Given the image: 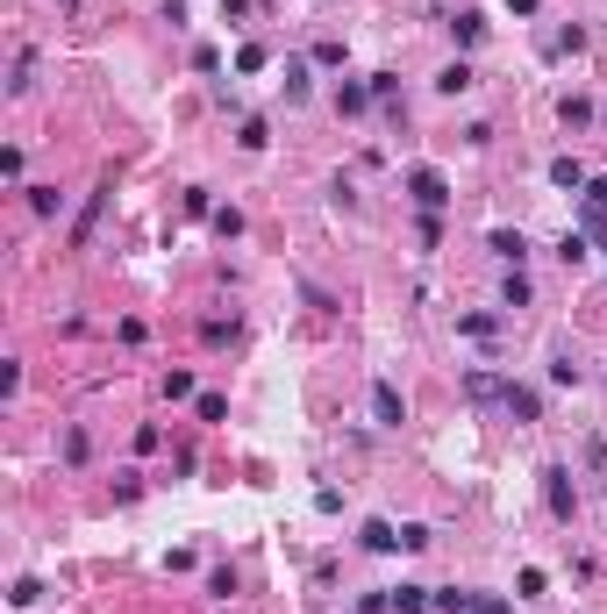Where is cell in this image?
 <instances>
[{
  "label": "cell",
  "instance_id": "cell-12",
  "mask_svg": "<svg viewBox=\"0 0 607 614\" xmlns=\"http://www.w3.org/2000/svg\"><path fill=\"white\" fill-rule=\"evenodd\" d=\"M394 608H401V614H421V608H429V586H394Z\"/></svg>",
  "mask_w": 607,
  "mask_h": 614
},
{
  "label": "cell",
  "instance_id": "cell-23",
  "mask_svg": "<svg viewBox=\"0 0 607 614\" xmlns=\"http://www.w3.org/2000/svg\"><path fill=\"white\" fill-rule=\"evenodd\" d=\"M286 101H307V65H286Z\"/></svg>",
  "mask_w": 607,
  "mask_h": 614
},
{
  "label": "cell",
  "instance_id": "cell-13",
  "mask_svg": "<svg viewBox=\"0 0 607 614\" xmlns=\"http://www.w3.org/2000/svg\"><path fill=\"white\" fill-rule=\"evenodd\" d=\"M265 65H272L265 43H243V50H236V72H265Z\"/></svg>",
  "mask_w": 607,
  "mask_h": 614
},
{
  "label": "cell",
  "instance_id": "cell-16",
  "mask_svg": "<svg viewBox=\"0 0 607 614\" xmlns=\"http://www.w3.org/2000/svg\"><path fill=\"white\" fill-rule=\"evenodd\" d=\"M450 29H458V43H479V36H486V14H458Z\"/></svg>",
  "mask_w": 607,
  "mask_h": 614
},
{
  "label": "cell",
  "instance_id": "cell-2",
  "mask_svg": "<svg viewBox=\"0 0 607 614\" xmlns=\"http://www.w3.org/2000/svg\"><path fill=\"white\" fill-rule=\"evenodd\" d=\"M543 501H550V514H557V521H572L579 493H572V472H565V465H550V472H543Z\"/></svg>",
  "mask_w": 607,
  "mask_h": 614
},
{
  "label": "cell",
  "instance_id": "cell-14",
  "mask_svg": "<svg viewBox=\"0 0 607 614\" xmlns=\"http://www.w3.org/2000/svg\"><path fill=\"white\" fill-rule=\"evenodd\" d=\"M236 143H243V150H265V143H272V129H265V122H258V114H250V122H243V129H236Z\"/></svg>",
  "mask_w": 607,
  "mask_h": 614
},
{
  "label": "cell",
  "instance_id": "cell-6",
  "mask_svg": "<svg viewBox=\"0 0 607 614\" xmlns=\"http://www.w3.org/2000/svg\"><path fill=\"white\" fill-rule=\"evenodd\" d=\"M494 257H507V265L521 272V257H529V236H521V229H494Z\"/></svg>",
  "mask_w": 607,
  "mask_h": 614
},
{
  "label": "cell",
  "instance_id": "cell-9",
  "mask_svg": "<svg viewBox=\"0 0 607 614\" xmlns=\"http://www.w3.org/2000/svg\"><path fill=\"white\" fill-rule=\"evenodd\" d=\"M365 550H379V557L401 550V528H394V521H365Z\"/></svg>",
  "mask_w": 607,
  "mask_h": 614
},
{
  "label": "cell",
  "instance_id": "cell-17",
  "mask_svg": "<svg viewBox=\"0 0 607 614\" xmlns=\"http://www.w3.org/2000/svg\"><path fill=\"white\" fill-rule=\"evenodd\" d=\"M165 401H194V372H165Z\"/></svg>",
  "mask_w": 607,
  "mask_h": 614
},
{
  "label": "cell",
  "instance_id": "cell-19",
  "mask_svg": "<svg viewBox=\"0 0 607 614\" xmlns=\"http://www.w3.org/2000/svg\"><path fill=\"white\" fill-rule=\"evenodd\" d=\"M58 201H65L58 186H29V207H36V214H58Z\"/></svg>",
  "mask_w": 607,
  "mask_h": 614
},
{
  "label": "cell",
  "instance_id": "cell-21",
  "mask_svg": "<svg viewBox=\"0 0 607 614\" xmlns=\"http://www.w3.org/2000/svg\"><path fill=\"white\" fill-rule=\"evenodd\" d=\"M557 257H565V265H586V236H579V229H572V236H565V243H557Z\"/></svg>",
  "mask_w": 607,
  "mask_h": 614
},
{
  "label": "cell",
  "instance_id": "cell-8",
  "mask_svg": "<svg viewBox=\"0 0 607 614\" xmlns=\"http://www.w3.org/2000/svg\"><path fill=\"white\" fill-rule=\"evenodd\" d=\"M507 379H494V372H465V401H501Z\"/></svg>",
  "mask_w": 607,
  "mask_h": 614
},
{
  "label": "cell",
  "instance_id": "cell-20",
  "mask_svg": "<svg viewBox=\"0 0 607 614\" xmlns=\"http://www.w3.org/2000/svg\"><path fill=\"white\" fill-rule=\"evenodd\" d=\"M365 86H372V101H394V94H401V79H394V72H372Z\"/></svg>",
  "mask_w": 607,
  "mask_h": 614
},
{
  "label": "cell",
  "instance_id": "cell-25",
  "mask_svg": "<svg viewBox=\"0 0 607 614\" xmlns=\"http://www.w3.org/2000/svg\"><path fill=\"white\" fill-rule=\"evenodd\" d=\"M472 614H507V600H494V593H472Z\"/></svg>",
  "mask_w": 607,
  "mask_h": 614
},
{
  "label": "cell",
  "instance_id": "cell-15",
  "mask_svg": "<svg viewBox=\"0 0 607 614\" xmlns=\"http://www.w3.org/2000/svg\"><path fill=\"white\" fill-rule=\"evenodd\" d=\"M101 207H107V194H94V201H86V214H79V229H72V243H86V236H94V221H101Z\"/></svg>",
  "mask_w": 607,
  "mask_h": 614
},
{
  "label": "cell",
  "instance_id": "cell-7",
  "mask_svg": "<svg viewBox=\"0 0 607 614\" xmlns=\"http://www.w3.org/2000/svg\"><path fill=\"white\" fill-rule=\"evenodd\" d=\"M436 86H443V94H472V86H479V72L458 58V65H443V72H436Z\"/></svg>",
  "mask_w": 607,
  "mask_h": 614
},
{
  "label": "cell",
  "instance_id": "cell-22",
  "mask_svg": "<svg viewBox=\"0 0 607 614\" xmlns=\"http://www.w3.org/2000/svg\"><path fill=\"white\" fill-rule=\"evenodd\" d=\"M514 593H521V600H543V572H536V564H529V572H521V579H514Z\"/></svg>",
  "mask_w": 607,
  "mask_h": 614
},
{
  "label": "cell",
  "instance_id": "cell-3",
  "mask_svg": "<svg viewBox=\"0 0 607 614\" xmlns=\"http://www.w3.org/2000/svg\"><path fill=\"white\" fill-rule=\"evenodd\" d=\"M501 408L514 414V421H543V401H536V386H514L507 379V393H501Z\"/></svg>",
  "mask_w": 607,
  "mask_h": 614
},
{
  "label": "cell",
  "instance_id": "cell-10",
  "mask_svg": "<svg viewBox=\"0 0 607 614\" xmlns=\"http://www.w3.org/2000/svg\"><path fill=\"white\" fill-rule=\"evenodd\" d=\"M557 114H565V129H586V122H593V101H579V94H565V107H557Z\"/></svg>",
  "mask_w": 607,
  "mask_h": 614
},
{
  "label": "cell",
  "instance_id": "cell-4",
  "mask_svg": "<svg viewBox=\"0 0 607 614\" xmlns=\"http://www.w3.org/2000/svg\"><path fill=\"white\" fill-rule=\"evenodd\" d=\"M372 414H379L386 429H401V421H407V401H401V386H386V379H379V386H372Z\"/></svg>",
  "mask_w": 607,
  "mask_h": 614
},
{
  "label": "cell",
  "instance_id": "cell-18",
  "mask_svg": "<svg viewBox=\"0 0 607 614\" xmlns=\"http://www.w3.org/2000/svg\"><path fill=\"white\" fill-rule=\"evenodd\" d=\"M7 600H14V608H36V600H43V586H36V579H14V586H7Z\"/></svg>",
  "mask_w": 607,
  "mask_h": 614
},
{
  "label": "cell",
  "instance_id": "cell-11",
  "mask_svg": "<svg viewBox=\"0 0 607 614\" xmlns=\"http://www.w3.org/2000/svg\"><path fill=\"white\" fill-rule=\"evenodd\" d=\"M336 107H343V114H365V107H372V86H336Z\"/></svg>",
  "mask_w": 607,
  "mask_h": 614
},
{
  "label": "cell",
  "instance_id": "cell-27",
  "mask_svg": "<svg viewBox=\"0 0 607 614\" xmlns=\"http://www.w3.org/2000/svg\"><path fill=\"white\" fill-rule=\"evenodd\" d=\"M601 122H607V107H601Z\"/></svg>",
  "mask_w": 607,
  "mask_h": 614
},
{
  "label": "cell",
  "instance_id": "cell-24",
  "mask_svg": "<svg viewBox=\"0 0 607 614\" xmlns=\"http://www.w3.org/2000/svg\"><path fill=\"white\" fill-rule=\"evenodd\" d=\"M579 221H586V236H593V243H601V250H607V214H601V207H586Z\"/></svg>",
  "mask_w": 607,
  "mask_h": 614
},
{
  "label": "cell",
  "instance_id": "cell-1",
  "mask_svg": "<svg viewBox=\"0 0 607 614\" xmlns=\"http://www.w3.org/2000/svg\"><path fill=\"white\" fill-rule=\"evenodd\" d=\"M407 194H414L421 214H436V207H450V179H443L436 165H414V172H407Z\"/></svg>",
  "mask_w": 607,
  "mask_h": 614
},
{
  "label": "cell",
  "instance_id": "cell-26",
  "mask_svg": "<svg viewBox=\"0 0 607 614\" xmlns=\"http://www.w3.org/2000/svg\"><path fill=\"white\" fill-rule=\"evenodd\" d=\"M586 207H601V214H607V179H586Z\"/></svg>",
  "mask_w": 607,
  "mask_h": 614
},
{
  "label": "cell",
  "instance_id": "cell-5",
  "mask_svg": "<svg viewBox=\"0 0 607 614\" xmlns=\"http://www.w3.org/2000/svg\"><path fill=\"white\" fill-rule=\"evenodd\" d=\"M550 186H565V194H586V165H579V158H550Z\"/></svg>",
  "mask_w": 607,
  "mask_h": 614
}]
</instances>
